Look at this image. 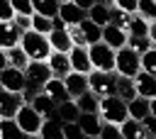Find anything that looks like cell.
Segmentation results:
<instances>
[{"instance_id": "obj_41", "label": "cell", "mask_w": 156, "mask_h": 139, "mask_svg": "<svg viewBox=\"0 0 156 139\" xmlns=\"http://www.w3.org/2000/svg\"><path fill=\"white\" fill-rule=\"evenodd\" d=\"M10 2H12V10H15V15H34L32 0H10Z\"/></svg>"}, {"instance_id": "obj_5", "label": "cell", "mask_w": 156, "mask_h": 139, "mask_svg": "<svg viewBox=\"0 0 156 139\" xmlns=\"http://www.w3.org/2000/svg\"><path fill=\"white\" fill-rule=\"evenodd\" d=\"M88 88L98 95V98H107V95H117V76L115 73H102V71H93L88 76Z\"/></svg>"}, {"instance_id": "obj_13", "label": "cell", "mask_w": 156, "mask_h": 139, "mask_svg": "<svg viewBox=\"0 0 156 139\" xmlns=\"http://www.w3.org/2000/svg\"><path fill=\"white\" fill-rule=\"evenodd\" d=\"M134 88H136L139 98H146V100L156 98V76H151L146 71H139L134 76Z\"/></svg>"}, {"instance_id": "obj_31", "label": "cell", "mask_w": 156, "mask_h": 139, "mask_svg": "<svg viewBox=\"0 0 156 139\" xmlns=\"http://www.w3.org/2000/svg\"><path fill=\"white\" fill-rule=\"evenodd\" d=\"M76 105H78L80 112H98V107H100V98H98L93 90H88V93H83L80 98H76Z\"/></svg>"}, {"instance_id": "obj_17", "label": "cell", "mask_w": 156, "mask_h": 139, "mask_svg": "<svg viewBox=\"0 0 156 139\" xmlns=\"http://www.w3.org/2000/svg\"><path fill=\"white\" fill-rule=\"evenodd\" d=\"M127 39H129V34H127L124 29H119V27H115V24L102 27V41H105L107 46H112L115 51H119L122 46H127Z\"/></svg>"}, {"instance_id": "obj_33", "label": "cell", "mask_w": 156, "mask_h": 139, "mask_svg": "<svg viewBox=\"0 0 156 139\" xmlns=\"http://www.w3.org/2000/svg\"><path fill=\"white\" fill-rule=\"evenodd\" d=\"M136 15L144 17L146 22H156V0H139Z\"/></svg>"}, {"instance_id": "obj_26", "label": "cell", "mask_w": 156, "mask_h": 139, "mask_svg": "<svg viewBox=\"0 0 156 139\" xmlns=\"http://www.w3.org/2000/svg\"><path fill=\"white\" fill-rule=\"evenodd\" d=\"M0 139H29L15 119H0Z\"/></svg>"}, {"instance_id": "obj_22", "label": "cell", "mask_w": 156, "mask_h": 139, "mask_svg": "<svg viewBox=\"0 0 156 139\" xmlns=\"http://www.w3.org/2000/svg\"><path fill=\"white\" fill-rule=\"evenodd\" d=\"M49 44H51V51H61V54H68L73 49V41L68 37V29H54L49 34Z\"/></svg>"}, {"instance_id": "obj_10", "label": "cell", "mask_w": 156, "mask_h": 139, "mask_svg": "<svg viewBox=\"0 0 156 139\" xmlns=\"http://www.w3.org/2000/svg\"><path fill=\"white\" fill-rule=\"evenodd\" d=\"M68 59H71V68L76 73H83V76H90L93 73V63H90V54H88V46H73L68 51Z\"/></svg>"}, {"instance_id": "obj_44", "label": "cell", "mask_w": 156, "mask_h": 139, "mask_svg": "<svg viewBox=\"0 0 156 139\" xmlns=\"http://www.w3.org/2000/svg\"><path fill=\"white\" fill-rule=\"evenodd\" d=\"M22 32H29L32 29V15H15V20H12Z\"/></svg>"}, {"instance_id": "obj_18", "label": "cell", "mask_w": 156, "mask_h": 139, "mask_svg": "<svg viewBox=\"0 0 156 139\" xmlns=\"http://www.w3.org/2000/svg\"><path fill=\"white\" fill-rule=\"evenodd\" d=\"M46 63H49V68H51V73H54L56 78H66V76L73 71L68 54H61V51H51V56L46 59Z\"/></svg>"}, {"instance_id": "obj_32", "label": "cell", "mask_w": 156, "mask_h": 139, "mask_svg": "<svg viewBox=\"0 0 156 139\" xmlns=\"http://www.w3.org/2000/svg\"><path fill=\"white\" fill-rule=\"evenodd\" d=\"M32 29L49 37L54 32V20L51 17H44V15H32Z\"/></svg>"}, {"instance_id": "obj_46", "label": "cell", "mask_w": 156, "mask_h": 139, "mask_svg": "<svg viewBox=\"0 0 156 139\" xmlns=\"http://www.w3.org/2000/svg\"><path fill=\"white\" fill-rule=\"evenodd\" d=\"M73 2H76V5L80 7V10H85V12H88V10H90V7H93V5L98 2V0H73Z\"/></svg>"}, {"instance_id": "obj_24", "label": "cell", "mask_w": 156, "mask_h": 139, "mask_svg": "<svg viewBox=\"0 0 156 139\" xmlns=\"http://www.w3.org/2000/svg\"><path fill=\"white\" fill-rule=\"evenodd\" d=\"M127 110H129V117H132V119H139V122H141L144 117L151 115V110H149V100H146V98H139V95H136L134 100L127 102Z\"/></svg>"}, {"instance_id": "obj_12", "label": "cell", "mask_w": 156, "mask_h": 139, "mask_svg": "<svg viewBox=\"0 0 156 139\" xmlns=\"http://www.w3.org/2000/svg\"><path fill=\"white\" fill-rule=\"evenodd\" d=\"M29 105H32V107L44 117V119H54V117H56V110H58V102H54L44 90H41V93H37V95L29 100Z\"/></svg>"}, {"instance_id": "obj_16", "label": "cell", "mask_w": 156, "mask_h": 139, "mask_svg": "<svg viewBox=\"0 0 156 139\" xmlns=\"http://www.w3.org/2000/svg\"><path fill=\"white\" fill-rule=\"evenodd\" d=\"M58 17H61L68 27H76V24H80V22L88 17V12H85V10H80V7L71 0V2H63V5L58 7Z\"/></svg>"}, {"instance_id": "obj_21", "label": "cell", "mask_w": 156, "mask_h": 139, "mask_svg": "<svg viewBox=\"0 0 156 139\" xmlns=\"http://www.w3.org/2000/svg\"><path fill=\"white\" fill-rule=\"evenodd\" d=\"M119 132H122V139H149L144 124H141L139 119H132V117H127V119L119 124Z\"/></svg>"}, {"instance_id": "obj_53", "label": "cell", "mask_w": 156, "mask_h": 139, "mask_svg": "<svg viewBox=\"0 0 156 139\" xmlns=\"http://www.w3.org/2000/svg\"><path fill=\"white\" fill-rule=\"evenodd\" d=\"M58 2H61V5H63V2H71V0H58Z\"/></svg>"}, {"instance_id": "obj_42", "label": "cell", "mask_w": 156, "mask_h": 139, "mask_svg": "<svg viewBox=\"0 0 156 139\" xmlns=\"http://www.w3.org/2000/svg\"><path fill=\"white\" fill-rule=\"evenodd\" d=\"M15 20V10L10 0H0V22H12Z\"/></svg>"}, {"instance_id": "obj_50", "label": "cell", "mask_w": 156, "mask_h": 139, "mask_svg": "<svg viewBox=\"0 0 156 139\" xmlns=\"http://www.w3.org/2000/svg\"><path fill=\"white\" fill-rule=\"evenodd\" d=\"M149 110H151V115L156 117V98H151V100H149Z\"/></svg>"}, {"instance_id": "obj_23", "label": "cell", "mask_w": 156, "mask_h": 139, "mask_svg": "<svg viewBox=\"0 0 156 139\" xmlns=\"http://www.w3.org/2000/svg\"><path fill=\"white\" fill-rule=\"evenodd\" d=\"M39 137H41V139H66V137H63V122H61L58 117L44 119V124H41V129H39Z\"/></svg>"}, {"instance_id": "obj_49", "label": "cell", "mask_w": 156, "mask_h": 139, "mask_svg": "<svg viewBox=\"0 0 156 139\" xmlns=\"http://www.w3.org/2000/svg\"><path fill=\"white\" fill-rule=\"evenodd\" d=\"M7 66H10V63H7V54H5L2 49H0V71H5Z\"/></svg>"}, {"instance_id": "obj_52", "label": "cell", "mask_w": 156, "mask_h": 139, "mask_svg": "<svg viewBox=\"0 0 156 139\" xmlns=\"http://www.w3.org/2000/svg\"><path fill=\"white\" fill-rule=\"evenodd\" d=\"M29 139H41V137H39V134H32V137H29Z\"/></svg>"}, {"instance_id": "obj_39", "label": "cell", "mask_w": 156, "mask_h": 139, "mask_svg": "<svg viewBox=\"0 0 156 139\" xmlns=\"http://www.w3.org/2000/svg\"><path fill=\"white\" fill-rule=\"evenodd\" d=\"M100 139H122L119 124H110V122H105L102 129H100Z\"/></svg>"}, {"instance_id": "obj_3", "label": "cell", "mask_w": 156, "mask_h": 139, "mask_svg": "<svg viewBox=\"0 0 156 139\" xmlns=\"http://www.w3.org/2000/svg\"><path fill=\"white\" fill-rule=\"evenodd\" d=\"M102 122H110V124H122L127 117H129V110H127V102L119 98V95H107V98H100V107H98Z\"/></svg>"}, {"instance_id": "obj_15", "label": "cell", "mask_w": 156, "mask_h": 139, "mask_svg": "<svg viewBox=\"0 0 156 139\" xmlns=\"http://www.w3.org/2000/svg\"><path fill=\"white\" fill-rule=\"evenodd\" d=\"M78 124H80V129H83L85 137H100V129H102L105 122H102L100 112H80Z\"/></svg>"}, {"instance_id": "obj_27", "label": "cell", "mask_w": 156, "mask_h": 139, "mask_svg": "<svg viewBox=\"0 0 156 139\" xmlns=\"http://www.w3.org/2000/svg\"><path fill=\"white\" fill-rule=\"evenodd\" d=\"M32 7H34V15H44V17H56L58 15V7L61 2L58 0H32Z\"/></svg>"}, {"instance_id": "obj_36", "label": "cell", "mask_w": 156, "mask_h": 139, "mask_svg": "<svg viewBox=\"0 0 156 139\" xmlns=\"http://www.w3.org/2000/svg\"><path fill=\"white\" fill-rule=\"evenodd\" d=\"M129 37H149V22L139 15H134L132 24H129Z\"/></svg>"}, {"instance_id": "obj_38", "label": "cell", "mask_w": 156, "mask_h": 139, "mask_svg": "<svg viewBox=\"0 0 156 139\" xmlns=\"http://www.w3.org/2000/svg\"><path fill=\"white\" fill-rule=\"evenodd\" d=\"M63 137H66V139H88V137L83 134V129H80L78 122H66V124H63Z\"/></svg>"}, {"instance_id": "obj_25", "label": "cell", "mask_w": 156, "mask_h": 139, "mask_svg": "<svg viewBox=\"0 0 156 139\" xmlns=\"http://www.w3.org/2000/svg\"><path fill=\"white\" fill-rule=\"evenodd\" d=\"M56 117L66 124V122H78L80 117V110L76 105V100H66V102H58V110H56Z\"/></svg>"}, {"instance_id": "obj_20", "label": "cell", "mask_w": 156, "mask_h": 139, "mask_svg": "<svg viewBox=\"0 0 156 139\" xmlns=\"http://www.w3.org/2000/svg\"><path fill=\"white\" fill-rule=\"evenodd\" d=\"M88 20L95 22L98 27H107V24H112V7L110 5H102V2H95L88 10Z\"/></svg>"}, {"instance_id": "obj_4", "label": "cell", "mask_w": 156, "mask_h": 139, "mask_svg": "<svg viewBox=\"0 0 156 139\" xmlns=\"http://www.w3.org/2000/svg\"><path fill=\"white\" fill-rule=\"evenodd\" d=\"M115 71L117 76H127V78H134L139 71H141V56L136 51H132L129 46H122L117 51V63H115Z\"/></svg>"}, {"instance_id": "obj_48", "label": "cell", "mask_w": 156, "mask_h": 139, "mask_svg": "<svg viewBox=\"0 0 156 139\" xmlns=\"http://www.w3.org/2000/svg\"><path fill=\"white\" fill-rule=\"evenodd\" d=\"M54 29H68V24H66V22L56 15V17H54Z\"/></svg>"}, {"instance_id": "obj_40", "label": "cell", "mask_w": 156, "mask_h": 139, "mask_svg": "<svg viewBox=\"0 0 156 139\" xmlns=\"http://www.w3.org/2000/svg\"><path fill=\"white\" fill-rule=\"evenodd\" d=\"M68 37H71L73 46H88V41H85V34H83L80 24H76V27H68Z\"/></svg>"}, {"instance_id": "obj_51", "label": "cell", "mask_w": 156, "mask_h": 139, "mask_svg": "<svg viewBox=\"0 0 156 139\" xmlns=\"http://www.w3.org/2000/svg\"><path fill=\"white\" fill-rule=\"evenodd\" d=\"M98 2H102V5H110V7H112V5H115V2H112V0H98Z\"/></svg>"}, {"instance_id": "obj_6", "label": "cell", "mask_w": 156, "mask_h": 139, "mask_svg": "<svg viewBox=\"0 0 156 139\" xmlns=\"http://www.w3.org/2000/svg\"><path fill=\"white\" fill-rule=\"evenodd\" d=\"M15 122L20 124V129L24 132V134H39V129H41V124H44V117L29 105V102H24L22 107H20V112L15 115Z\"/></svg>"}, {"instance_id": "obj_19", "label": "cell", "mask_w": 156, "mask_h": 139, "mask_svg": "<svg viewBox=\"0 0 156 139\" xmlns=\"http://www.w3.org/2000/svg\"><path fill=\"white\" fill-rule=\"evenodd\" d=\"M54 102H66V100H71V95H68V90H66V83H63V78H56V76H51L46 83H44V88H41Z\"/></svg>"}, {"instance_id": "obj_30", "label": "cell", "mask_w": 156, "mask_h": 139, "mask_svg": "<svg viewBox=\"0 0 156 139\" xmlns=\"http://www.w3.org/2000/svg\"><path fill=\"white\" fill-rule=\"evenodd\" d=\"M80 29H83V34H85V41H88V46L90 44H98V41H102V27H98L95 22H90L88 17L80 22Z\"/></svg>"}, {"instance_id": "obj_35", "label": "cell", "mask_w": 156, "mask_h": 139, "mask_svg": "<svg viewBox=\"0 0 156 139\" xmlns=\"http://www.w3.org/2000/svg\"><path fill=\"white\" fill-rule=\"evenodd\" d=\"M127 46H129L132 51H136L139 56H144L154 44H151V39H149V37H129V39H127Z\"/></svg>"}, {"instance_id": "obj_8", "label": "cell", "mask_w": 156, "mask_h": 139, "mask_svg": "<svg viewBox=\"0 0 156 139\" xmlns=\"http://www.w3.org/2000/svg\"><path fill=\"white\" fill-rule=\"evenodd\" d=\"M0 88L10 90V93H24V88H27L24 71L12 68V66H7L5 71H0Z\"/></svg>"}, {"instance_id": "obj_11", "label": "cell", "mask_w": 156, "mask_h": 139, "mask_svg": "<svg viewBox=\"0 0 156 139\" xmlns=\"http://www.w3.org/2000/svg\"><path fill=\"white\" fill-rule=\"evenodd\" d=\"M22 34H24V32H22L15 22H0V49L7 51V49L20 46Z\"/></svg>"}, {"instance_id": "obj_34", "label": "cell", "mask_w": 156, "mask_h": 139, "mask_svg": "<svg viewBox=\"0 0 156 139\" xmlns=\"http://www.w3.org/2000/svg\"><path fill=\"white\" fill-rule=\"evenodd\" d=\"M132 12H124V10H117V7H112V24L115 27H119V29H124L127 34H129V24H132Z\"/></svg>"}, {"instance_id": "obj_1", "label": "cell", "mask_w": 156, "mask_h": 139, "mask_svg": "<svg viewBox=\"0 0 156 139\" xmlns=\"http://www.w3.org/2000/svg\"><path fill=\"white\" fill-rule=\"evenodd\" d=\"M20 46L24 49V54L29 56V61H46V59L51 56L49 37H46V34L34 32V29H29V32H24V34H22Z\"/></svg>"}, {"instance_id": "obj_14", "label": "cell", "mask_w": 156, "mask_h": 139, "mask_svg": "<svg viewBox=\"0 0 156 139\" xmlns=\"http://www.w3.org/2000/svg\"><path fill=\"white\" fill-rule=\"evenodd\" d=\"M63 83H66V90H68L71 100H76V98H80L83 93H88V90H90V88H88V76L76 73V71H71V73L63 78Z\"/></svg>"}, {"instance_id": "obj_2", "label": "cell", "mask_w": 156, "mask_h": 139, "mask_svg": "<svg viewBox=\"0 0 156 139\" xmlns=\"http://www.w3.org/2000/svg\"><path fill=\"white\" fill-rule=\"evenodd\" d=\"M88 54H90V63H93V71L115 73L117 51H115L112 46H107L105 41H98V44H90V46H88Z\"/></svg>"}, {"instance_id": "obj_28", "label": "cell", "mask_w": 156, "mask_h": 139, "mask_svg": "<svg viewBox=\"0 0 156 139\" xmlns=\"http://www.w3.org/2000/svg\"><path fill=\"white\" fill-rule=\"evenodd\" d=\"M117 95L129 102L136 98V88H134V78H127V76H117Z\"/></svg>"}, {"instance_id": "obj_54", "label": "cell", "mask_w": 156, "mask_h": 139, "mask_svg": "<svg viewBox=\"0 0 156 139\" xmlns=\"http://www.w3.org/2000/svg\"><path fill=\"white\" fill-rule=\"evenodd\" d=\"M88 139H100V137H88Z\"/></svg>"}, {"instance_id": "obj_29", "label": "cell", "mask_w": 156, "mask_h": 139, "mask_svg": "<svg viewBox=\"0 0 156 139\" xmlns=\"http://www.w3.org/2000/svg\"><path fill=\"white\" fill-rule=\"evenodd\" d=\"M5 54H7V63H10L12 68H20V71H24V68L29 66V56L24 54V49H22V46L7 49Z\"/></svg>"}, {"instance_id": "obj_45", "label": "cell", "mask_w": 156, "mask_h": 139, "mask_svg": "<svg viewBox=\"0 0 156 139\" xmlns=\"http://www.w3.org/2000/svg\"><path fill=\"white\" fill-rule=\"evenodd\" d=\"M141 124H144L146 134L156 139V117H154V115H149V117H144V119H141Z\"/></svg>"}, {"instance_id": "obj_37", "label": "cell", "mask_w": 156, "mask_h": 139, "mask_svg": "<svg viewBox=\"0 0 156 139\" xmlns=\"http://www.w3.org/2000/svg\"><path fill=\"white\" fill-rule=\"evenodd\" d=\"M141 71L156 76V46H151V49L141 56Z\"/></svg>"}, {"instance_id": "obj_9", "label": "cell", "mask_w": 156, "mask_h": 139, "mask_svg": "<svg viewBox=\"0 0 156 139\" xmlns=\"http://www.w3.org/2000/svg\"><path fill=\"white\" fill-rule=\"evenodd\" d=\"M22 105H24L22 93H10L0 88V119H15Z\"/></svg>"}, {"instance_id": "obj_47", "label": "cell", "mask_w": 156, "mask_h": 139, "mask_svg": "<svg viewBox=\"0 0 156 139\" xmlns=\"http://www.w3.org/2000/svg\"><path fill=\"white\" fill-rule=\"evenodd\" d=\"M149 39H151V44L156 46V22H149Z\"/></svg>"}, {"instance_id": "obj_43", "label": "cell", "mask_w": 156, "mask_h": 139, "mask_svg": "<svg viewBox=\"0 0 156 139\" xmlns=\"http://www.w3.org/2000/svg\"><path fill=\"white\" fill-rule=\"evenodd\" d=\"M115 5L112 7H117V10H124V12H132V15H136V5H139V0H112Z\"/></svg>"}, {"instance_id": "obj_7", "label": "cell", "mask_w": 156, "mask_h": 139, "mask_svg": "<svg viewBox=\"0 0 156 139\" xmlns=\"http://www.w3.org/2000/svg\"><path fill=\"white\" fill-rule=\"evenodd\" d=\"M51 68L46 61H29V66L24 68V78H27V88L32 90H41L44 83L51 78Z\"/></svg>"}]
</instances>
